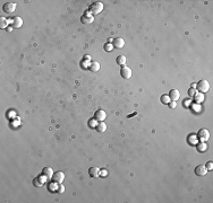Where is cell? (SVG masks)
<instances>
[{"label": "cell", "instance_id": "1", "mask_svg": "<svg viewBox=\"0 0 213 203\" xmlns=\"http://www.w3.org/2000/svg\"><path fill=\"white\" fill-rule=\"evenodd\" d=\"M103 10V4L100 1H95L90 6V12L93 15H98Z\"/></svg>", "mask_w": 213, "mask_h": 203}, {"label": "cell", "instance_id": "2", "mask_svg": "<svg viewBox=\"0 0 213 203\" xmlns=\"http://www.w3.org/2000/svg\"><path fill=\"white\" fill-rule=\"evenodd\" d=\"M197 139L201 142H206L210 139V132L206 129H201L197 132Z\"/></svg>", "mask_w": 213, "mask_h": 203}, {"label": "cell", "instance_id": "3", "mask_svg": "<svg viewBox=\"0 0 213 203\" xmlns=\"http://www.w3.org/2000/svg\"><path fill=\"white\" fill-rule=\"evenodd\" d=\"M210 89V84L208 80H199L197 83V90L199 93L204 94Z\"/></svg>", "mask_w": 213, "mask_h": 203}, {"label": "cell", "instance_id": "4", "mask_svg": "<svg viewBox=\"0 0 213 203\" xmlns=\"http://www.w3.org/2000/svg\"><path fill=\"white\" fill-rule=\"evenodd\" d=\"M120 75L124 79H129V78L132 77V69L128 68L127 65H123V68H121V70H120Z\"/></svg>", "mask_w": 213, "mask_h": 203}, {"label": "cell", "instance_id": "5", "mask_svg": "<svg viewBox=\"0 0 213 203\" xmlns=\"http://www.w3.org/2000/svg\"><path fill=\"white\" fill-rule=\"evenodd\" d=\"M81 21H82V23H83V24H91V23H93L94 18H93L92 14H91V12L87 10L83 16H82Z\"/></svg>", "mask_w": 213, "mask_h": 203}, {"label": "cell", "instance_id": "6", "mask_svg": "<svg viewBox=\"0 0 213 203\" xmlns=\"http://www.w3.org/2000/svg\"><path fill=\"white\" fill-rule=\"evenodd\" d=\"M65 179V174L63 172H57V173H53V175H52V181L58 183V184H60V183H63Z\"/></svg>", "mask_w": 213, "mask_h": 203}, {"label": "cell", "instance_id": "7", "mask_svg": "<svg viewBox=\"0 0 213 203\" xmlns=\"http://www.w3.org/2000/svg\"><path fill=\"white\" fill-rule=\"evenodd\" d=\"M195 174L198 176H205L208 174V168H206L205 165H198L195 168Z\"/></svg>", "mask_w": 213, "mask_h": 203}, {"label": "cell", "instance_id": "8", "mask_svg": "<svg viewBox=\"0 0 213 203\" xmlns=\"http://www.w3.org/2000/svg\"><path fill=\"white\" fill-rule=\"evenodd\" d=\"M94 117H95V120L99 121V122H103V121L106 120V117H107V113L104 112L103 110H98L95 112V115H94Z\"/></svg>", "mask_w": 213, "mask_h": 203}, {"label": "cell", "instance_id": "9", "mask_svg": "<svg viewBox=\"0 0 213 203\" xmlns=\"http://www.w3.org/2000/svg\"><path fill=\"white\" fill-rule=\"evenodd\" d=\"M112 45H113V48H116V49H123L124 45H125V41H124V38H121V37H116V38H113V41H112Z\"/></svg>", "mask_w": 213, "mask_h": 203}, {"label": "cell", "instance_id": "10", "mask_svg": "<svg viewBox=\"0 0 213 203\" xmlns=\"http://www.w3.org/2000/svg\"><path fill=\"white\" fill-rule=\"evenodd\" d=\"M9 23H11L14 27L19 28V27H22V25H23V19L21 17H18V16H16V17H14L13 19H9Z\"/></svg>", "mask_w": 213, "mask_h": 203}, {"label": "cell", "instance_id": "11", "mask_svg": "<svg viewBox=\"0 0 213 203\" xmlns=\"http://www.w3.org/2000/svg\"><path fill=\"white\" fill-rule=\"evenodd\" d=\"M15 9H16V4L15 2H7V4H5V6H4V10L6 12H8V14L14 12Z\"/></svg>", "mask_w": 213, "mask_h": 203}, {"label": "cell", "instance_id": "12", "mask_svg": "<svg viewBox=\"0 0 213 203\" xmlns=\"http://www.w3.org/2000/svg\"><path fill=\"white\" fill-rule=\"evenodd\" d=\"M47 181H48V178L45 177L44 175H42V176H39V177L35 178L33 181V183H34V185H36V186H42Z\"/></svg>", "mask_w": 213, "mask_h": 203}, {"label": "cell", "instance_id": "13", "mask_svg": "<svg viewBox=\"0 0 213 203\" xmlns=\"http://www.w3.org/2000/svg\"><path fill=\"white\" fill-rule=\"evenodd\" d=\"M168 96L170 97V99H172V100H178L179 99V97H180V93H179V90H177V89H171L170 90V93Z\"/></svg>", "mask_w": 213, "mask_h": 203}, {"label": "cell", "instance_id": "14", "mask_svg": "<svg viewBox=\"0 0 213 203\" xmlns=\"http://www.w3.org/2000/svg\"><path fill=\"white\" fill-rule=\"evenodd\" d=\"M100 172L101 171L98 167H91L88 169V174H90L91 177H98V176H100Z\"/></svg>", "mask_w": 213, "mask_h": 203}, {"label": "cell", "instance_id": "15", "mask_svg": "<svg viewBox=\"0 0 213 203\" xmlns=\"http://www.w3.org/2000/svg\"><path fill=\"white\" fill-rule=\"evenodd\" d=\"M42 175H44L48 179H50L52 178V175H53V171H52V168H50V167H45V168H43V171H42Z\"/></svg>", "mask_w": 213, "mask_h": 203}, {"label": "cell", "instance_id": "16", "mask_svg": "<svg viewBox=\"0 0 213 203\" xmlns=\"http://www.w3.org/2000/svg\"><path fill=\"white\" fill-rule=\"evenodd\" d=\"M90 70L93 71V72H98V71L100 70V63H99L98 61L92 62V63H91V65H90Z\"/></svg>", "mask_w": 213, "mask_h": 203}, {"label": "cell", "instance_id": "17", "mask_svg": "<svg viewBox=\"0 0 213 203\" xmlns=\"http://www.w3.org/2000/svg\"><path fill=\"white\" fill-rule=\"evenodd\" d=\"M194 99H195V102H196V104L202 103V102L204 100V94H202V93L195 94V95H194Z\"/></svg>", "mask_w": 213, "mask_h": 203}, {"label": "cell", "instance_id": "18", "mask_svg": "<svg viewBox=\"0 0 213 203\" xmlns=\"http://www.w3.org/2000/svg\"><path fill=\"white\" fill-rule=\"evenodd\" d=\"M9 24V19L5 17H0V27L1 28H7V26Z\"/></svg>", "mask_w": 213, "mask_h": 203}, {"label": "cell", "instance_id": "19", "mask_svg": "<svg viewBox=\"0 0 213 203\" xmlns=\"http://www.w3.org/2000/svg\"><path fill=\"white\" fill-rule=\"evenodd\" d=\"M95 129L99 131V132H104V131L107 130V125H106V123L100 122V123H98V125H96Z\"/></svg>", "mask_w": 213, "mask_h": 203}, {"label": "cell", "instance_id": "20", "mask_svg": "<svg viewBox=\"0 0 213 203\" xmlns=\"http://www.w3.org/2000/svg\"><path fill=\"white\" fill-rule=\"evenodd\" d=\"M117 63L119 65H125L126 64V57L125 55H119L117 58Z\"/></svg>", "mask_w": 213, "mask_h": 203}, {"label": "cell", "instance_id": "21", "mask_svg": "<svg viewBox=\"0 0 213 203\" xmlns=\"http://www.w3.org/2000/svg\"><path fill=\"white\" fill-rule=\"evenodd\" d=\"M206 148H208V146H206L205 142H201L199 145H197V149L199 150V151H205Z\"/></svg>", "mask_w": 213, "mask_h": 203}, {"label": "cell", "instance_id": "22", "mask_svg": "<svg viewBox=\"0 0 213 203\" xmlns=\"http://www.w3.org/2000/svg\"><path fill=\"white\" fill-rule=\"evenodd\" d=\"M161 102L163 104H169L170 103V97L168 95H162L161 96Z\"/></svg>", "mask_w": 213, "mask_h": 203}, {"label": "cell", "instance_id": "23", "mask_svg": "<svg viewBox=\"0 0 213 203\" xmlns=\"http://www.w3.org/2000/svg\"><path fill=\"white\" fill-rule=\"evenodd\" d=\"M57 187H58V183H56V182L49 185V190H50V191H56L57 192Z\"/></svg>", "mask_w": 213, "mask_h": 203}, {"label": "cell", "instance_id": "24", "mask_svg": "<svg viewBox=\"0 0 213 203\" xmlns=\"http://www.w3.org/2000/svg\"><path fill=\"white\" fill-rule=\"evenodd\" d=\"M19 120H21L19 117H16V119H14V121H13V123H11V125H13V126L19 125V123H21V121H19Z\"/></svg>", "mask_w": 213, "mask_h": 203}, {"label": "cell", "instance_id": "25", "mask_svg": "<svg viewBox=\"0 0 213 203\" xmlns=\"http://www.w3.org/2000/svg\"><path fill=\"white\" fill-rule=\"evenodd\" d=\"M64 191H65V187H64V185L61 184H58V187H57V192L58 193H64Z\"/></svg>", "mask_w": 213, "mask_h": 203}, {"label": "cell", "instance_id": "26", "mask_svg": "<svg viewBox=\"0 0 213 203\" xmlns=\"http://www.w3.org/2000/svg\"><path fill=\"white\" fill-rule=\"evenodd\" d=\"M112 49H113V45L111 43H108V44L104 45V50H106V51H111Z\"/></svg>", "mask_w": 213, "mask_h": 203}, {"label": "cell", "instance_id": "27", "mask_svg": "<svg viewBox=\"0 0 213 203\" xmlns=\"http://www.w3.org/2000/svg\"><path fill=\"white\" fill-rule=\"evenodd\" d=\"M88 125H90V126H92V127H96V125H98V121H96L95 119L92 120L90 123H88Z\"/></svg>", "mask_w": 213, "mask_h": 203}, {"label": "cell", "instance_id": "28", "mask_svg": "<svg viewBox=\"0 0 213 203\" xmlns=\"http://www.w3.org/2000/svg\"><path fill=\"white\" fill-rule=\"evenodd\" d=\"M193 109H194L195 112H199V111H201V107H199V105H197V104L193 105Z\"/></svg>", "mask_w": 213, "mask_h": 203}, {"label": "cell", "instance_id": "29", "mask_svg": "<svg viewBox=\"0 0 213 203\" xmlns=\"http://www.w3.org/2000/svg\"><path fill=\"white\" fill-rule=\"evenodd\" d=\"M90 65H91L90 61H86V60L83 61V67H84V68H87V67H90Z\"/></svg>", "mask_w": 213, "mask_h": 203}, {"label": "cell", "instance_id": "30", "mask_svg": "<svg viewBox=\"0 0 213 203\" xmlns=\"http://www.w3.org/2000/svg\"><path fill=\"white\" fill-rule=\"evenodd\" d=\"M169 106L171 107V109H175V107L177 106V103H176L175 100H173V102H170V103H169Z\"/></svg>", "mask_w": 213, "mask_h": 203}, {"label": "cell", "instance_id": "31", "mask_svg": "<svg viewBox=\"0 0 213 203\" xmlns=\"http://www.w3.org/2000/svg\"><path fill=\"white\" fill-rule=\"evenodd\" d=\"M196 139H197V138H196L195 136H192L191 138H189V141H191L192 143H195V142H196Z\"/></svg>", "mask_w": 213, "mask_h": 203}, {"label": "cell", "instance_id": "32", "mask_svg": "<svg viewBox=\"0 0 213 203\" xmlns=\"http://www.w3.org/2000/svg\"><path fill=\"white\" fill-rule=\"evenodd\" d=\"M206 168H208V171H209V169H212V168H213L212 161H209V163H208V166H206Z\"/></svg>", "mask_w": 213, "mask_h": 203}, {"label": "cell", "instance_id": "33", "mask_svg": "<svg viewBox=\"0 0 213 203\" xmlns=\"http://www.w3.org/2000/svg\"><path fill=\"white\" fill-rule=\"evenodd\" d=\"M188 93H189V95H191V96H194V95H195V90H194V88H191V89L188 90Z\"/></svg>", "mask_w": 213, "mask_h": 203}, {"label": "cell", "instance_id": "34", "mask_svg": "<svg viewBox=\"0 0 213 203\" xmlns=\"http://www.w3.org/2000/svg\"><path fill=\"white\" fill-rule=\"evenodd\" d=\"M191 99H186L185 100V106H189V105H191Z\"/></svg>", "mask_w": 213, "mask_h": 203}, {"label": "cell", "instance_id": "35", "mask_svg": "<svg viewBox=\"0 0 213 203\" xmlns=\"http://www.w3.org/2000/svg\"><path fill=\"white\" fill-rule=\"evenodd\" d=\"M100 175H102V176H107V175H108V172H107V171H102V172H100Z\"/></svg>", "mask_w": 213, "mask_h": 203}, {"label": "cell", "instance_id": "36", "mask_svg": "<svg viewBox=\"0 0 213 203\" xmlns=\"http://www.w3.org/2000/svg\"><path fill=\"white\" fill-rule=\"evenodd\" d=\"M84 60H86V61H90V60H91V57H90V55H85Z\"/></svg>", "mask_w": 213, "mask_h": 203}]
</instances>
